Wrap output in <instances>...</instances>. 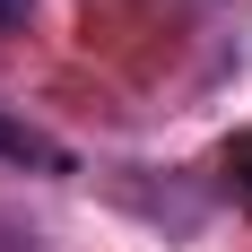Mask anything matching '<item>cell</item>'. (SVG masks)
Masks as SVG:
<instances>
[{"mask_svg":"<svg viewBox=\"0 0 252 252\" xmlns=\"http://www.w3.org/2000/svg\"><path fill=\"white\" fill-rule=\"evenodd\" d=\"M226 191H235V200L252 209V130H244V139L226 148Z\"/></svg>","mask_w":252,"mask_h":252,"instance_id":"obj_2","label":"cell"},{"mask_svg":"<svg viewBox=\"0 0 252 252\" xmlns=\"http://www.w3.org/2000/svg\"><path fill=\"white\" fill-rule=\"evenodd\" d=\"M0 165H35V174H70V148H61V139H44L35 122H18V113H0Z\"/></svg>","mask_w":252,"mask_h":252,"instance_id":"obj_1","label":"cell"},{"mask_svg":"<svg viewBox=\"0 0 252 252\" xmlns=\"http://www.w3.org/2000/svg\"><path fill=\"white\" fill-rule=\"evenodd\" d=\"M26 9H35V0H0V26H18V18H26Z\"/></svg>","mask_w":252,"mask_h":252,"instance_id":"obj_3","label":"cell"}]
</instances>
